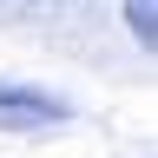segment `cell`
<instances>
[{
  "label": "cell",
  "instance_id": "cell-1",
  "mask_svg": "<svg viewBox=\"0 0 158 158\" xmlns=\"http://www.w3.org/2000/svg\"><path fill=\"white\" fill-rule=\"evenodd\" d=\"M53 118H66V106L46 92H27V86H13V92H0V125H53Z\"/></svg>",
  "mask_w": 158,
  "mask_h": 158
},
{
  "label": "cell",
  "instance_id": "cell-2",
  "mask_svg": "<svg viewBox=\"0 0 158 158\" xmlns=\"http://www.w3.org/2000/svg\"><path fill=\"white\" fill-rule=\"evenodd\" d=\"M125 27H132L138 46L158 53V0H125Z\"/></svg>",
  "mask_w": 158,
  "mask_h": 158
}]
</instances>
